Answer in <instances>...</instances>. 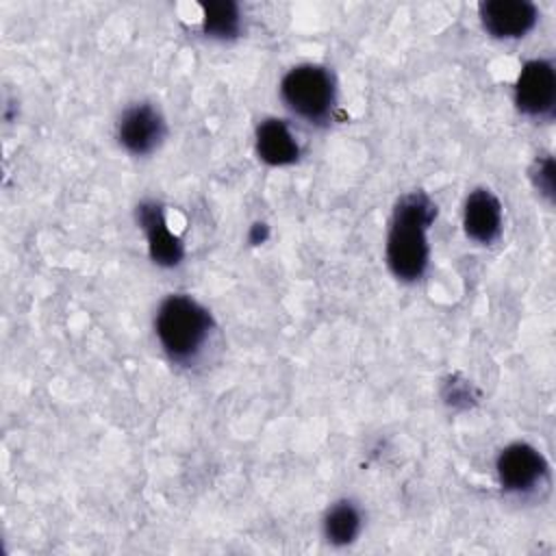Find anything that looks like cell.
<instances>
[{"label": "cell", "instance_id": "cell-1", "mask_svg": "<svg viewBox=\"0 0 556 556\" xmlns=\"http://www.w3.org/2000/svg\"><path fill=\"white\" fill-rule=\"evenodd\" d=\"M437 217L434 202L424 191L402 195L393 208L387 235V265L397 280H419L428 267V228Z\"/></svg>", "mask_w": 556, "mask_h": 556}, {"label": "cell", "instance_id": "cell-2", "mask_svg": "<svg viewBox=\"0 0 556 556\" xmlns=\"http://www.w3.org/2000/svg\"><path fill=\"white\" fill-rule=\"evenodd\" d=\"M208 311L189 295H167L154 317V330L161 348L172 361H191L208 339Z\"/></svg>", "mask_w": 556, "mask_h": 556}, {"label": "cell", "instance_id": "cell-3", "mask_svg": "<svg viewBox=\"0 0 556 556\" xmlns=\"http://www.w3.org/2000/svg\"><path fill=\"white\" fill-rule=\"evenodd\" d=\"M280 98L298 117L311 124H321L334 109V78L321 65H295L280 80Z\"/></svg>", "mask_w": 556, "mask_h": 556}, {"label": "cell", "instance_id": "cell-4", "mask_svg": "<svg viewBox=\"0 0 556 556\" xmlns=\"http://www.w3.org/2000/svg\"><path fill=\"white\" fill-rule=\"evenodd\" d=\"M556 102V72L545 59L523 63L515 83V104L523 115L549 117Z\"/></svg>", "mask_w": 556, "mask_h": 556}, {"label": "cell", "instance_id": "cell-5", "mask_svg": "<svg viewBox=\"0 0 556 556\" xmlns=\"http://www.w3.org/2000/svg\"><path fill=\"white\" fill-rule=\"evenodd\" d=\"M500 484L513 493L532 491L545 476L547 465L541 452L528 443L506 445L495 463Z\"/></svg>", "mask_w": 556, "mask_h": 556}, {"label": "cell", "instance_id": "cell-6", "mask_svg": "<svg viewBox=\"0 0 556 556\" xmlns=\"http://www.w3.org/2000/svg\"><path fill=\"white\" fill-rule=\"evenodd\" d=\"M163 137H165V122L161 113L146 102L128 106L117 122L119 143L130 154H137V156L154 152L161 146Z\"/></svg>", "mask_w": 556, "mask_h": 556}, {"label": "cell", "instance_id": "cell-7", "mask_svg": "<svg viewBox=\"0 0 556 556\" xmlns=\"http://www.w3.org/2000/svg\"><path fill=\"white\" fill-rule=\"evenodd\" d=\"M478 11L482 26L497 39L523 37L539 20L536 4L528 0H486Z\"/></svg>", "mask_w": 556, "mask_h": 556}, {"label": "cell", "instance_id": "cell-8", "mask_svg": "<svg viewBox=\"0 0 556 556\" xmlns=\"http://www.w3.org/2000/svg\"><path fill=\"white\" fill-rule=\"evenodd\" d=\"M137 222L148 239L150 258L161 267H174L182 261V241L169 230L163 206L148 200L137 206Z\"/></svg>", "mask_w": 556, "mask_h": 556}, {"label": "cell", "instance_id": "cell-9", "mask_svg": "<svg viewBox=\"0 0 556 556\" xmlns=\"http://www.w3.org/2000/svg\"><path fill=\"white\" fill-rule=\"evenodd\" d=\"M463 228L476 243H493L502 232V204L493 191L478 187L473 189L463 206Z\"/></svg>", "mask_w": 556, "mask_h": 556}, {"label": "cell", "instance_id": "cell-10", "mask_svg": "<svg viewBox=\"0 0 556 556\" xmlns=\"http://www.w3.org/2000/svg\"><path fill=\"white\" fill-rule=\"evenodd\" d=\"M256 152L267 165H291L300 156V146L291 128L276 117H267L256 128Z\"/></svg>", "mask_w": 556, "mask_h": 556}, {"label": "cell", "instance_id": "cell-11", "mask_svg": "<svg viewBox=\"0 0 556 556\" xmlns=\"http://www.w3.org/2000/svg\"><path fill=\"white\" fill-rule=\"evenodd\" d=\"M361 526L363 519L358 506L352 504L350 500H341L332 504L324 517V536L328 539V543L343 547L358 536Z\"/></svg>", "mask_w": 556, "mask_h": 556}, {"label": "cell", "instance_id": "cell-12", "mask_svg": "<svg viewBox=\"0 0 556 556\" xmlns=\"http://www.w3.org/2000/svg\"><path fill=\"white\" fill-rule=\"evenodd\" d=\"M202 28L208 37L232 39L241 30V13L232 0L202 2Z\"/></svg>", "mask_w": 556, "mask_h": 556}, {"label": "cell", "instance_id": "cell-13", "mask_svg": "<svg viewBox=\"0 0 556 556\" xmlns=\"http://www.w3.org/2000/svg\"><path fill=\"white\" fill-rule=\"evenodd\" d=\"M554 159L549 154L541 156L534 161V167H532V182L534 187L545 195V198H554V187H556V174H554Z\"/></svg>", "mask_w": 556, "mask_h": 556}, {"label": "cell", "instance_id": "cell-14", "mask_svg": "<svg viewBox=\"0 0 556 556\" xmlns=\"http://www.w3.org/2000/svg\"><path fill=\"white\" fill-rule=\"evenodd\" d=\"M265 237H267V226L265 224H254L250 241L252 243H261V241H265Z\"/></svg>", "mask_w": 556, "mask_h": 556}]
</instances>
